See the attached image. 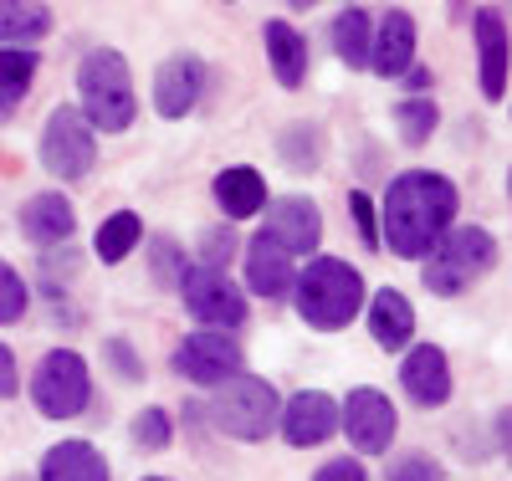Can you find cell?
<instances>
[{"label":"cell","instance_id":"cell-1","mask_svg":"<svg viewBox=\"0 0 512 481\" xmlns=\"http://www.w3.org/2000/svg\"><path fill=\"white\" fill-rule=\"evenodd\" d=\"M456 185L446 180L441 169H405L384 185V200H379V236L395 256L405 261H425L451 226H456Z\"/></svg>","mask_w":512,"mask_h":481},{"label":"cell","instance_id":"cell-2","mask_svg":"<svg viewBox=\"0 0 512 481\" xmlns=\"http://www.w3.org/2000/svg\"><path fill=\"white\" fill-rule=\"evenodd\" d=\"M292 308L313 333H344L359 313H364V277L359 267H349L344 256H313L303 272L292 277Z\"/></svg>","mask_w":512,"mask_h":481},{"label":"cell","instance_id":"cell-3","mask_svg":"<svg viewBox=\"0 0 512 481\" xmlns=\"http://www.w3.org/2000/svg\"><path fill=\"white\" fill-rule=\"evenodd\" d=\"M77 98H82V123L103 128V134H123L134 123V77H128V62L118 47H93L77 62Z\"/></svg>","mask_w":512,"mask_h":481},{"label":"cell","instance_id":"cell-4","mask_svg":"<svg viewBox=\"0 0 512 481\" xmlns=\"http://www.w3.org/2000/svg\"><path fill=\"white\" fill-rule=\"evenodd\" d=\"M497 267V241L482 226H451L420 261V282L436 297H461L472 292L487 272Z\"/></svg>","mask_w":512,"mask_h":481},{"label":"cell","instance_id":"cell-5","mask_svg":"<svg viewBox=\"0 0 512 481\" xmlns=\"http://www.w3.org/2000/svg\"><path fill=\"white\" fill-rule=\"evenodd\" d=\"M277 415H282V400L262 374H236L210 389V425L231 435V441H246V446L267 441L277 430Z\"/></svg>","mask_w":512,"mask_h":481},{"label":"cell","instance_id":"cell-6","mask_svg":"<svg viewBox=\"0 0 512 481\" xmlns=\"http://www.w3.org/2000/svg\"><path fill=\"white\" fill-rule=\"evenodd\" d=\"M93 400V379H88V359L72 354V348H52L47 359L31 374V405L47 420H72L82 415Z\"/></svg>","mask_w":512,"mask_h":481},{"label":"cell","instance_id":"cell-7","mask_svg":"<svg viewBox=\"0 0 512 481\" xmlns=\"http://www.w3.org/2000/svg\"><path fill=\"white\" fill-rule=\"evenodd\" d=\"M41 169L52 174V180L62 185H77V180H88L93 164H98V144H93V128L82 123L77 108H52V118L41 123V149H36Z\"/></svg>","mask_w":512,"mask_h":481},{"label":"cell","instance_id":"cell-8","mask_svg":"<svg viewBox=\"0 0 512 481\" xmlns=\"http://www.w3.org/2000/svg\"><path fill=\"white\" fill-rule=\"evenodd\" d=\"M169 369H175L180 379H190V384H200V389H216V384L241 374V343L231 333L195 328L169 348Z\"/></svg>","mask_w":512,"mask_h":481},{"label":"cell","instance_id":"cell-9","mask_svg":"<svg viewBox=\"0 0 512 481\" xmlns=\"http://www.w3.org/2000/svg\"><path fill=\"white\" fill-rule=\"evenodd\" d=\"M180 297L210 333H236L246 323V292L216 267H190L180 282Z\"/></svg>","mask_w":512,"mask_h":481},{"label":"cell","instance_id":"cell-10","mask_svg":"<svg viewBox=\"0 0 512 481\" xmlns=\"http://www.w3.org/2000/svg\"><path fill=\"white\" fill-rule=\"evenodd\" d=\"M338 425H344L349 446L359 456H384L395 446V430H400V415L390 405V395H379V389L359 384L344 395V405H338Z\"/></svg>","mask_w":512,"mask_h":481},{"label":"cell","instance_id":"cell-11","mask_svg":"<svg viewBox=\"0 0 512 481\" xmlns=\"http://www.w3.org/2000/svg\"><path fill=\"white\" fill-rule=\"evenodd\" d=\"M292 261L297 256H313L318 241H323V210L313 195H282V200H267V226H262Z\"/></svg>","mask_w":512,"mask_h":481},{"label":"cell","instance_id":"cell-12","mask_svg":"<svg viewBox=\"0 0 512 481\" xmlns=\"http://www.w3.org/2000/svg\"><path fill=\"white\" fill-rule=\"evenodd\" d=\"M415 41H420V31H415V16H410V11H400V6L379 11L374 36H369V62H364V67H369L374 77L400 82V77L415 67Z\"/></svg>","mask_w":512,"mask_h":481},{"label":"cell","instance_id":"cell-13","mask_svg":"<svg viewBox=\"0 0 512 481\" xmlns=\"http://www.w3.org/2000/svg\"><path fill=\"white\" fill-rule=\"evenodd\" d=\"M277 425H282V441L292 451H313L338 430V400L323 395V389H297V395L282 405Z\"/></svg>","mask_w":512,"mask_h":481},{"label":"cell","instance_id":"cell-14","mask_svg":"<svg viewBox=\"0 0 512 481\" xmlns=\"http://www.w3.org/2000/svg\"><path fill=\"white\" fill-rule=\"evenodd\" d=\"M400 389L415 410H441L451 400V364L436 343H410V354L400 359Z\"/></svg>","mask_w":512,"mask_h":481},{"label":"cell","instance_id":"cell-15","mask_svg":"<svg viewBox=\"0 0 512 481\" xmlns=\"http://www.w3.org/2000/svg\"><path fill=\"white\" fill-rule=\"evenodd\" d=\"M205 93V62L195 52H175V57H164L159 72H154V108L159 118H190V108L200 103Z\"/></svg>","mask_w":512,"mask_h":481},{"label":"cell","instance_id":"cell-16","mask_svg":"<svg viewBox=\"0 0 512 481\" xmlns=\"http://www.w3.org/2000/svg\"><path fill=\"white\" fill-rule=\"evenodd\" d=\"M241 272H246V287H251L256 297H287V292H292V277H297V261H292L267 231H256V236L246 241Z\"/></svg>","mask_w":512,"mask_h":481},{"label":"cell","instance_id":"cell-17","mask_svg":"<svg viewBox=\"0 0 512 481\" xmlns=\"http://www.w3.org/2000/svg\"><path fill=\"white\" fill-rule=\"evenodd\" d=\"M72 231H77V210H72L67 195L41 190V195H31V200L21 205V236H26L31 246H62Z\"/></svg>","mask_w":512,"mask_h":481},{"label":"cell","instance_id":"cell-18","mask_svg":"<svg viewBox=\"0 0 512 481\" xmlns=\"http://www.w3.org/2000/svg\"><path fill=\"white\" fill-rule=\"evenodd\" d=\"M477 72H482V98H507V21L502 11H477Z\"/></svg>","mask_w":512,"mask_h":481},{"label":"cell","instance_id":"cell-19","mask_svg":"<svg viewBox=\"0 0 512 481\" xmlns=\"http://www.w3.org/2000/svg\"><path fill=\"white\" fill-rule=\"evenodd\" d=\"M364 313H369V338L379 348H410L415 343V308L400 287H379L364 302Z\"/></svg>","mask_w":512,"mask_h":481},{"label":"cell","instance_id":"cell-20","mask_svg":"<svg viewBox=\"0 0 512 481\" xmlns=\"http://www.w3.org/2000/svg\"><path fill=\"white\" fill-rule=\"evenodd\" d=\"M210 190H216V205L226 210V221H251V215L267 210V180H262V169H251V164L221 169Z\"/></svg>","mask_w":512,"mask_h":481},{"label":"cell","instance_id":"cell-21","mask_svg":"<svg viewBox=\"0 0 512 481\" xmlns=\"http://www.w3.org/2000/svg\"><path fill=\"white\" fill-rule=\"evenodd\" d=\"M41 481H113L108 456L93 441H57L47 456H41Z\"/></svg>","mask_w":512,"mask_h":481},{"label":"cell","instance_id":"cell-22","mask_svg":"<svg viewBox=\"0 0 512 481\" xmlns=\"http://www.w3.org/2000/svg\"><path fill=\"white\" fill-rule=\"evenodd\" d=\"M262 41H267V62H272V77L297 93V87L308 82V41L292 21H267L262 26Z\"/></svg>","mask_w":512,"mask_h":481},{"label":"cell","instance_id":"cell-23","mask_svg":"<svg viewBox=\"0 0 512 481\" xmlns=\"http://www.w3.org/2000/svg\"><path fill=\"white\" fill-rule=\"evenodd\" d=\"M52 31V6L36 0H0V47H26Z\"/></svg>","mask_w":512,"mask_h":481},{"label":"cell","instance_id":"cell-24","mask_svg":"<svg viewBox=\"0 0 512 481\" xmlns=\"http://www.w3.org/2000/svg\"><path fill=\"white\" fill-rule=\"evenodd\" d=\"M139 241H144V215L139 210H113L93 236V251H98L103 267H118L123 256H134Z\"/></svg>","mask_w":512,"mask_h":481},{"label":"cell","instance_id":"cell-25","mask_svg":"<svg viewBox=\"0 0 512 481\" xmlns=\"http://www.w3.org/2000/svg\"><path fill=\"white\" fill-rule=\"evenodd\" d=\"M369 36H374V16L364 6H344L333 16V52L344 67H364L369 62Z\"/></svg>","mask_w":512,"mask_h":481},{"label":"cell","instance_id":"cell-26","mask_svg":"<svg viewBox=\"0 0 512 481\" xmlns=\"http://www.w3.org/2000/svg\"><path fill=\"white\" fill-rule=\"evenodd\" d=\"M41 57L26 47H0V113H11L26 93H31V77H36Z\"/></svg>","mask_w":512,"mask_h":481},{"label":"cell","instance_id":"cell-27","mask_svg":"<svg viewBox=\"0 0 512 481\" xmlns=\"http://www.w3.org/2000/svg\"><path fill=\"white\" fill-rule=\"evenodd\" d=\"M436 123H441V108L425 98V93L395 103V134H400V144H425V139L436 134Z\"/></svg>","mask_w":512,"mask_h":481},{"label":"cell","instance_id":"cell-28","mask_svg":"<svg viewBox=\"0 0 512 481\" xmlns=\"http://www.w3.org/2000/svg\"><path fill=\"white\" fill-rule=\"evenodd\" d=\"M318 123H292V128H282V139H277V154H282V164L287 169H313L318 164Z\"/></svg>","mask_w":512,"mask_h":481},{"label":"cell","instance_id":"cell-29","mask_svg":"<svg viewBox=\"0 0 512 481\" xmlns=\"http://www.w3.org/2000/svg\"><path fill=\"white\" fill-rule=\"evenodd\" d=\"M26 308H31V287H26V277L11 267V261H0V323H21L26 318Z\"/></svg>","mask_w":512,"mask_h":481},{"label":"cell","instance_id":"cell-30","mask_svg":"<svg viewBox=\"0 0 512 481\" xmlns=\"http://www.w3.org/2000/svg\"><path fill=\"white\" fill-rule=\"evenodd\" d=\"M128 430H134V446H139V451H149V456H154V451H164L169 441H175V425H169V415H164L159 405L139 410Z\"/></svg>","mask_w":512,"mask_h":481},{"label":"cell","instance_id":"cell-31","mask_svg":"<svg viewBox=\"0 0 512 481\" xmlns=\"http://www.w3.org/2000/svg\"><path fill=\"white\" fill-rule=\"evenodd\" d=\"M384 481H446V466H441L431 451H405V456L390 461Z\"/></svg>","mask_w":512,"mask_h":481},{"label":"cell","instance_id":"cell-32","mask_svg":"<svg viewBox=\"0 0 512 481\" xmlns=\"http://www.w3.org/2000/svg\"><path fill=\"white\" fill-rule=\"evenodd\" d=\"M149 256H154V282H159V287H180V282H185L190 267H185V251H180L175 241H154Z\"/></svg>","mask_w":512,"mask_h":481},{"label":"cell","instance_id":"cell-33","mask_svg":"<svg viewBox=\"0 0 512 481\" xmlns=\"http://www.w3.org/2000/svg\"><path fill=\"white\" fill-rule=\"evenodd\" d=\"M103 354H108V364H113L123 379H134V384L144 379V359H139V354H134V348H128L123 338H108V343H103Z\"/></svg>","mask_w":512,"mask_h":481},{"label":"cell","instance_id":"cell-34","mask_svg":"<svg viewBox=\"0 0 512 481\" xmlns=\"http://www.w3.org/2000/svg\"><path fill=\"white\" fill-rule=\"evenodd\" d=\"M349 210H354V221H359L364 246H379V215H374V200H369L364 190H354V195H349Z\"/></svg>","mask_w":512,"mask_h":481},{"label":"cell","instance_id":"cell-35","mask_svg":"<svg viewBox=\"0 0 512 481\" xmlns=\"http://www.w3.org/2000/svg\"><path fill=\"white\" fill-rule=\"evenodd\" d=\"M313 481H369V471H364L359 456H338V461H323L313 471Z\"/></svg>","mask_w":512,"mask_h":481},{"label":"cell","instance_id":"cell-36","mask_svg":"<svg viewBox=\"0 0 512 481\" xmlns=\"http://www.w3.org/2000/svg\"><path fill=\"white\" fill-rule=\"evenodd\" d=\"M200 251H205V261L200 267H226V256H231V231H205V241H200Z\"/></svg>","mask_w":512,"mask_h":481},{"label":"cell","instance_id":"cell-37","mask_svg":"<svg viewBox=\"0 0 512 481\" xmlns=\"http://www.w3.org/2000/svg\"><path fill=\"white\" fill-rule=\"evenodd\" d=\"M11 395H16V354L0 343V400H11Z\"/></svg>","mask_w":512,"mask_h":481},{"label":"cell","instance_id":"cell-38","mask_svg":"<svg viewBox=\"0 0 512 481\" xmlns=\"http://www.w3.org/2000/svg\"><path fill=\"white\" fill-rule=\"evenodd\" d=\"M400 82H410V87H415V98H420V87H431V72H425V67H410Z\"/></svg>","mask_w":512,"mask_h":481},{"label":"cell","instance_id":"cell-39","mask_svg":"<svg viewBox=\"0 0 512 481\" xmlns=\"http://www.w3.org/2000/svg\"><path fill=\"white\" fill-rule=\"evenodd\" d=\"M144 481H175V476H144Z\"/></svg>","mask_w":512,"mask_h":481},{"label":"cell","instance_id":"cell-40","mask_svg":"<svg viewBox=\"0 0 512 481\" xmlns=\"http://www.w3.org/2000/svg\"><path fill=\"white\" fill-rule=\"evenodd\" d=\"M11 481H26V476H11Z\"/></svg>","mask_w":512,"mask_h":481}]
</instances>
